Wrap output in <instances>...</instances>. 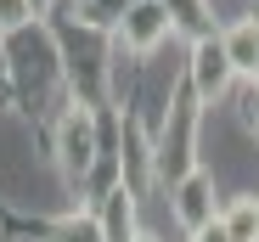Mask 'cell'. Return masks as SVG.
Returning <instances> with one entry per match:
<instances>
[{
    "mask_svg": "<svg viewBox=\"0 0 259 242\" xmlns=\"http://www.w3.org/2000/svg\"><path fill=\"white\" fill-rule=\"evenodd\" d=\"M107 158H118V152H107L102 113L68 102V107L57 113V124H51V169H57L62 191H79V197H84V191H91V180H96V169L107 164Z\"/></svg>",
    "mask_w": 259,
    "mask_h": 242,
    "instance_id": "obj_1",
    "label": "cell"
},
{
    "mask_svg": "<svg viewBox=\"0 0 259 242\" xmlns=\"http://www.w3.org/2000/svg\"><path fill=\"white\" fill-rule=\"evenodd\" d=\"M163 107L169 113L152 124V180L169 191L175 180H186L192 169H203V152H197V141H203V107L192 102L186 85L169 90Z\"/></svg>",
    "mask_w": 259,
    "mask_h": 242,
    "instance_id": "obj_2",
    "label": "cell"
},
{
    "mask_svg": "<svg viewBox=\"0 0 259 242\" xmlns=\"http://www.w3.org/2000/svg\"><path fill=\"white\" fill-rule=\"evenodd\" d=\"M181 85L192 90V102L208 113V107H220L237 85V73L226 62V45H220V34H197L192 45H186V62H181Z\"/></svg>",
    "mask_w": 259,
    "mask_h": 242,
    "instance_id": "obj_3",
    "label": "cell"
},
{
    "mask_svg": "<svg viewBox=\"0 0 259 242\" xmlns=\"http://www.w3.org/2000/svg\"><path fill=\"white\" fill-rule=\"evenodd\" d=\"M175 28H181L175 0H136V6L124 12V23H118L107 39H113L124 57H136V62H141V57H152V51H158Z\"/></svg>",
    "mask_w": 259,
    "mask_h": 242,
    "instance_id": "obj_4",
    "label": "cell"
},
{
    "mask_svg": "<svg viewBox=\"0 0 259 242\" xmlns=\"http://www.w3.org/2000/svg\"><path fill=\"white\" fill-rule=\"evenodd\" d=\"M163 203H169V220H175L186 236L203 231V225H214V220H220V209H226V203H220V180H214L208 169H192L186 180H175Z\"/></svg>",
    "mask_w": 259,
    "mask_h": 242,
    "instance_id": "obj_5",
    "label": "cell"
},
{
    "mask_svg": "<svg viewBox=\"0 0 259 242\" xmlns=\"http://www.w3.org/2000/svg\"><path fill=\"white\" fill-rule=\"evenodd\" d=\"M84 209L96 214V225H102V236H107V242H136V236L147 231V225H141V197L130 191L124 180H118V186H107L102 197H91Z\"/></svg>",
    "mask_w": 259,
    "mask_h": 242,
    "instance_id": "obj_6",
    "label": "cell"
},
{
    "mask_svg": "<svg viewBox=\"0 0 259 242\" xmlns=\"http://www.w3.org/2000/svg\"><path fill=\"white\" fill-rule=\"evenodd\" d=\"M220 45H226L237 85H253L259 79V17H237L231 28H220Z\"/></svg>",
    "mask_w": 259,
    "mask_h": 242,
    "instance_id": "obj_7",
    "label": "cell"
},
{
    "mask_svg": "<svg viewBox=\"0 0 259 242\" xmlns=\"http://www.w3.org/2000/svg\"><path fill=\"white\" fill-rule=\"evenodd\" d=\"M220 225H226L231 242H259V191H237V197H226Z\"/></svg>",
    "mask_w": 259,
    "mask_h": 242,
    "instance_id": "obj_8",
    "label": "cell"
},
{
    "mask_svg": "<svg viewBox=\"0 0 259 242\" xmlns=\"http://www.w3.org/2000/svg\"><path fill=\"white\" fill-rule=\"evenodd\" d=\"M46 242H107V236H102V225H96V214H91V209H84V203H73V209L51 214Z\"/></svg>",
    "mask_w": 259,
    "mask_h": 242,
    "instance_id": "obj_9",
    "label": "cell"
},
{
    "mask_svg": "<svg viewBox=\"0 0 259 242\" xmlns=\"http://www.w3.org/2000/svg\"><path fill=\"white\" fill-rule=\"evenodd\" d=\"M136 6V0H79V28H91V34H113L124 23V12Z\"/></svg>",
    "mask_w": 259,
    "mask_h": 242,
    "instance_id": "obj_10",
    "label": "cell"
},
{
    "mask_svg": "<svg viewBox=\"0 0 259 242\" xmlns=\"http://www.w3.org/2000/svg\"><path fill=\"white\" fill-rule=\"evenodd\" d=\"M23 28H34L28 0H0V39H17Z\"/></svg>",
    "mask_w": 259,
    "mask_h": 242,
    "instance_id": "obj_11",
    "label": "cell"
},
{
    "mask_svg": "<svg viewBox=\"0 0 259 242\" xmlns=\"http://www.w3.org/2000/svg\"><path fill=\"white\" fill-rule=\"evenodd\" d=\"M242 124H248V135H259V79L242 85Z\"/></svg>",
    "mask_w": 259,
    "mask_h": 242,
    "instance_id": "obj_12",
    "label": "cell"
},
{
    "mask_svg": "<svg viewBox=\"0 0 259 242\" xmlns=\"http://www.w3.org/2000/svg\"><path fill=\"white\" fill-rule=\"evenodd\" d=\"M186 242H231V236H226V225H220V220H214V225H203V231H192Z\"/></svg>",
    "mask_w": 259,
    "mask_h": 242,
    "instance_id": "obj_13",
    "label": "cell"
},
{
    "mask_svg": "<svg viewBox=\"0 0 259 242\" xmlns=\"http://www.w3.org/2000/svg\"><path fill=\"white\" fill-rule=\"evenodd\" d=\"M28 12H34V23H46V17L57 12V0H28Z\"/></svg>",
    "mask_w": 259,
    "mask_h": 242,
    "instance_id": "obj_14",
    "label": "cell"
},
{
    "mask_svg": "<svg viewBox=\"0 0 259 242\" xmlns=\"http://www.w3.org/2000/svg\"><path fill=\"white\" fill-rule=\"evenodd\" d=\"M12 79V57H6V39H0V85Z\"/></svg>",
    "mask_w": 259,
    "mask_h": 242,
    "instance_id": "obj_15",
    "label": "cell"
},
{
    "mask_svg": "<svg viewBox=\"0 0 259 242\" xmlns=\"http://www.w3.org/2000/svg\"><path fill=\"white\" fill-rule=\"evenodd\" d=\"M136 242H158V236H152V231H141V236H136Z\"/></svg>",
    "mask_w": 259,
    "mask_h": 242,
    "instance_id": "obj_16",
    "label": "cell"
}]
</instances>
